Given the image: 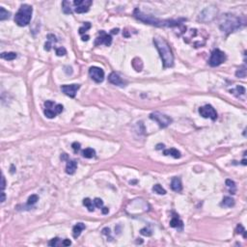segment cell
Segmentation results:
<instances>
[{"instance_id": "obj_31", "label": "cell", "mask_w": 247, "mask_h": 247, "mask_svg": "<svg viewBox=\"0 0 247 247\" xmlns=\"http://www.w3.org/2000/svg\"><path fill=\"white\" fill-rule=\"evenodd\" d=\"M90 28H91V23H90V22H84L83 26H81L80 28H79V33H80V34L85 33L86 31L89 30Z\"/></svg>"}, {"instance_id": "obj_41", "label": "cell", "mask_w": 247, "mask_h": 247, "mask_svg": "<svg viewBox=\"0 0 247 247\" xmlns=\"http://www.w3.org/2000/svg\"><path fill=\"white\" fill-rule=\"evenodd\" d=\"M72 244V241L69 239H64L63 241V245L64 246H69Z\"/></svg>"}, {"instance_id": "obj_21", "label": "cell", "mask_w": 247, "mask_h": 247, "mask_svg": "<svg viewBox=\"0 0 247 247\" xmlns=\"http://www.w3.org/2000/svg\"><path fill=\"white\" fill-rule=\"evenodd\" d=\"M222 206L227 207V208H232L235 206V200L232 197H224L223 201H222Z\"/></svg>"}, {"instance_id": "obj_12", "label": "cell", "mask_w": 247, "mask_h": 247, "mask_svg": "<svg viewBox=\"0 0 247 247\" xmlns=\"http://www.w3.org/2000/svg\"><path fill=\"white\" fill-rule=\"evenodd\" d=\"M80 88V85L78 84H71V85H63L61 87V90L65 95L69 96V98H74L76 92Z\"/></svg>"}, {"instance_id": "obj_36", "label": "cell", "mask_w": 247, "mask_h": 247, "mask_svg": "<svg viewBox=\"0 0 247 247\" xmlns=\"http://www.w3.org/2000/svg\"><path fill=\"white\" fill-rule=\"evenodd\" d=\"M140 233H141V235L146 236H152V231L150 230L149 228H143V229H142V230L140 231Z\"/></svg>"}, {"instance_id": "obj_4", "label": "cell", "mask_w": 247, "mask_h": 247, "mask_svg": "<svg viewBox=\"0 0 247 247\" xmlns=\"http://www.w3.org/2000/svg\"><path fill=\"white\" fill-rule=\"evenodd\" d=\"M33 8L30 5L22 4L15 16V22L19 26H26L30 23Z\"/></svg>"}, {"instance_id": "obj_30", "label": "cell", "mask_w": 247, "mask_h": 247, "mask_svg": "<svg viewBox=\"0 0 247 247\" xmlns=\"http://www.w3.org/2000/svg\"><path fill=\"white\" fill-rule=\"evenodd\" d=\"M38 201H39V197H38V195H35V194H33V195H31V196L28 198L27 204H28L29 206H33V205L36 204Z\"/></svg>"}, {"instance_id": "obj_38", "label": "cell", "mask_w": 247, "mask_h": 247, "mask_svg": "<svg viewBox=\"0 0 247 247\" xmlns=\"http://www.w3.org/2000/svg\"><path fill=\"white\" fill-rule=\"evenodd\" d=\"M47 41L51 42V43H56V42H57L56 37H55L54 35H52V34H48L47 35Z\"/></svg>"}, {"instance_id": "obj_11", "label": "cell", "mask_w": 247, "mask_h": 247, "mask_svg": "<svg viewBox=\"0 0 247 247\" xmlns=\"http://www.w3.org/2000/svg\"><path fill=\"white\" fill-rule=\"evenodd\" d=\"M89 74L91 78L97 83H100L104 79V72L99 67H91L89 69Z\"/></svg>"}, {"instance_id": "obj_2", "label": "cell", "mask_w": 247, "mask_h": 247, "mask_svg": "<svg viewBox=\"0 0 247 247\" xmlns=\"http://www.w3.org/2000/svg\"><path fill=\"white\" fill-rule=\"evenodd\" d=\"M134 16L136 17L137 19H139L140 21H143L147 24H151V25H155V26H177L179 25L180 22L178 20H170V19H158L156 17L152 16L151 15H147V14H144L143 12H141L139 9H135L134 10Z\"/></svg>"}, {"instance_id": "obj_14", "label": "cell", "mask_w": 247, "mask_h": 247, "mask_svg": "<svg viewBox=\"0 0 247 247\" xmlns=\"http://www.w3.org/2000/svg\"><path fill=\"white\" fill-rule=\"evenodd\" d=\"M108 81L110 83H112L113 85H116V86H125V81L122 79L121 76L116 74V72H111L108 76Z\"/></svg>"}, {"instance_id": "obj_15", "label": "cell", "mask_w": 247, "mask_h": 247, "mask_svg": "<svg viewBox=\"0 0 247 247\" xmlns=\"http://www.w3.org/2000/svg\"><path fill=\"white\" fill-rule=\"evenodd\" d=\"M171 188L172 190H174L175 192H180L183 190V184H182V180H180V178H173L172 182H171Z\"/></svg>"}, {"instance_id": "obj_22", "label": "cell", "mask_w": 247, "mask_h": 247, "mask_svg": "<svg viewBox=\"0 0 247 247\" xmlns=\"http://www.w3.org/2000/svg\"><path fill=\"white\" fill-rule=\"evenodd\" d=\"M1 58L5 59V60L11 61V60H14V59L16 58V52H2Z\"/></svg>"}, {"instance_id": "obj_48", "label": "cell", "mask_w": 247, "mask_h": 247, "mask_svg": "<svg viewBox=\"0 0 247 247\" xmlns=\"http://www.w3.org/2000/svg\"><path fill=\"white\" fill-rule=\"evenodd\" d=\"M242 164H243V165H246V160H245V159H243V160H242Z\"/></svg>"}, {"instance_id": "obj_27", "label": "cell", "mask_w": 247, "mask_h": 247, "mask_svg": "<svg viewBox=\"0 0 247 247\" xmlns=\"http://www.w3.org/2000/svg\"><path fill=\"white\" fill-rule=\"evenodd\" d=\"M226 185L228 186L229 190H230L231 194H235L236 193V183L234 180H226Z\"/></svg>"}, {"instance_id": "obj_44", "label": "cell", "mask_w": 247, "mask_h": 247, "mask_svg": "<svg viewBox=\"0 0 247 247\" xmlns=\"http://www.w3.org/2000/svg\"><path fill=\"white\" fill-rule=\"evenodd\" d=\"M89 39H90V37L88 36V35H86V36H83V37H82V41H83V42H87Z\"/></svg>"}, {"instance_id": "obj_19", "label": "cell", "mask_w": 247, "mask_h": 247, "mask_svg": "<svg viewBox=\"0 0 247 247\" xmlns=\"http://www.w3.org/2000/svg\"><path fill=\"white\" fill-rule=\"evenodd\" d=\"M82 155L85 158H92L96 155V151L92 148H87L82 151Z\"/></svg>"}, {"instance_id": "obj_28", "label": "cell", "mask_w": 247, "mask_h": 247, "mask_svg": "<svg viewBox=\"0 0 247 247\" xmlns=\"http://www.w3.org/2000/svg\"><path fill=\"white\" fill-rule=\"evenodd\" d=\"M10 12L6 11L5 8H3V7H0V20L3 21V20H5L7 19H9L10 17Z\"/></svg>"}, {"instance_id": "obj_42", "label": "cell", "mask_w": 247, "mask_h": 247, "mask_svg": "<svg viewBox=\"0 0 247 247\" xmlns=\"http://www.w3.org/2000/svg\"><path fill=\"white\" fill-rule=\"evenodd\" d=\"M102 234L103 235H106V236H109L110 235V230L108 228H104L102 230Z\"/></svg>"}, {"instance_id": "obj_17", "label": "cell", "mask_w": 247, "mask_h": 247, "mask_svg": "<svg viewBox=\"0 0 247 247\" xmlns=\"http://www.w3.org/2000/svg\"><path fill=\"white\" fill-rule=\"evenodd\" d=\"M85 225L83 224V223H77L76 224L74 229H72V236H74V238H77L79 236H80L81 234V232L83 230H85Z\"/></svg>"}, {"instance_id": "obj_26", "label": "cell", "mask_w": 247, "mask_h": 247, "mask_svg": "<svg viewBox=\"0 0 247 247\" xmlns=\"http://www.w3.org/2000/svg\"><path fill=\"white\" fill-rule=\"evenodd\" d=\"M152 191L155 192L156 194H159V195H164V194H166V190L163 188L160 184H155L154 187H152Z\"/></svg>"}, {"instance_id": "obj_13", "label": "cell", "mask_w": 247, "mask_h": 247, "mask_svg": "<svg viewBox=\"0 0 247 247\" xmlns=\"http://www.w3.org/2000/svg\"><path fill=\"white\" fill-rule=\"evenodd\" d=\"M112 44V37L110 35L106 34L104 31H100V37L97 38V40L95 42L96 46L99 44H105L106 47H109Z\"/></svg>"}, {"instance_id": "obj_10", "label": "cell", "mask_w": 247, "mask_h": 247, "mask_svg": "<svg viewBox=\"0 0 247 247\" xmlns=\"http://www.w3.org/2000/svg\"><path fill=\"white\" fill-rule=\"evenodd\" d=\"M74 5L75 6L74 11L76 13L83 14L89 11L90 6L92 5V1H90V0H75V1H74Z\"/></svg>"}, {"instance_id": "obj_47", "label": "cell", "mask_w": 247, "mask_h": 247, "mask_svg": "<svg viewBox=\"0 0 247 247\" xmlns=\"http://www.w3.org/2000/svg\"><path fill=\"white\" fill-rule=\"evenodd\" d=\"M118 32H119V29H113L112 30V33H114V34H117Z\"/></svg>"}, {"instance_id": "obj_6", "label": "cell", "mask_w": 247, "mask_h": 247, "mask_svg": "<svg viewBox=\"0 0 247 247\" xmlns=\"http://www.w3.org/2000/svg\"><path fill=\"white\" fill-rule=\"evenodd\" d=\"M150 118L152 121H155V123H158L160 127H166L172 123V119L169 116L165 115V114H162L160 112H158V111L156 112H152L150 115Z\"/></svg>"}, {"instance_id": "obj_18", "label": "cell", "mask_w": 247, "mask_h": 247, "mask_svg": "<svg viewBox=\"0 0 247 247\" xmlns=\"http://www.w3.org/2000/svg\"><path fill=\"white\" fill-rule=\"evenodd\" d=\"M163 155H171L174 158H180V152L177 149H174V148L164 150V151H163Z\"/></svg>"}, {"instance_id": "obj_25", "label": "cell", "mask_w": 247, "mask_h": 247, "mask_svg": "<svg viewBox=\"0 0 247 247\" xmlns=\"http://www.w3.org/2000/svg\"><path fill=\"white\" fill-rule=\"evenodd\" d=\"M232 94H234V95L239 97V95H244L245 94V88L242 86H236L235 89H233L230 91Z\"/></svg>"}, {"instance_id": "obj_16", "label": "cell", "mask_w": 247, "mask_h": 247, "mask_svg": "<svg viewBox=\"0 0 247 247\" xmlns=\"http://www.w3.org/2000/svg\"><path fill=\"white\" fill-rule=\"evenodd\" d=\"M76 168H77V163L74 160H69L67 162V166H66V173L69 175H72L75 173Z\"/></svg>"}, {"instance_id": "obj_3", "label": "cell", "mask_w": 247, "mask_h": 247, "mask_svg": "<svg viewBox=\"0 0 247 247\" xmlns=\"http://www.w3.org/2000/svg\"><path fill=\"white\" fill-rule=\"evenodd\" d=\"M241 19L238 17L235 16L234 15H225L222 16V19L220 20V24H219V27H220L221 31L223 33L226 34H230L234 31L238 30L239 27H241Z\"/></svg>"}, {"instance_id": "obj_8", "label": "cell", "mask_w": 247, "mask_h": 247, "mask_svg": "<svg viewBox=\"0 0 247 247\" xmlns=\"http://www.w3.org/2000/svg\"><path fill=\"white\" fill-rule=\"evenodd\" d=\"M217 15V9L215 7H207L206 9H204L203 11L201 12L200 16H199V20L203 22H208L211 21L215 16Z\"/></svg>"}, {"instance_id": "obj_46", "label": "cell", "mask_w": 247, "mask_h": 247, "mask_svg": "<svg viewBox=\"0 0 247 247\" xmlns=\"http://www.w3.org/2000/svg\"><path fill=\"white\" fill-rule=\"evenodd\" d=\"M163 147H164V145H163V144H162V145H161V144H158V146H156V149H158V150H160V149L163 148Z\"/></svg>"}, {"instance_id": "obj_40", "label": "cell", "mask_w": 247, "mask_h": 247, "mask_svg": "<svg viewBox=\"0 0 247 247\" xmlns=\"http://www.w3.org/2000/svg\"><path fill=\"white\" fill-rule=\"evenodd\" d=\"M5 186H6V180H5V177H4V176H2V184H1V188H2V191H4V189H5Z\"/></svg>"}, {"instance_id": "obj_43", "label": "cell", "mask_w": 247, "mask_h": 247, "mask_svg": "<svg viewBox=\"0 0 247 247\" xmlns=\"http://www.w3.org/2000/svg\"><path fill=\"white\" fill-rule=\"evenodd\" d=\"M2 198H1V203H3V202L5 201V199H6V196H5V192L4 191H2Z\"/></svg>"}, {"instance_id": "obj_9", "label": "cell", "mask_w": 247, "mask_h": 247, "mask_svg": "<svg viewBox=\"0 0 247 247\" xmlns=\"http://www.w3.org/2000/svg\"><path fill=\"white\" fill-rule=\"evenodd\" d=\"M199 113L203 118H210L213 121H215L217 119V113L215 109L210 104H206V105L202 106L199 108Z\"/></svg>"}, {"instance_id": "obj_34", "label": "cell", "mask_w": 247, "mask_h": 247, "mask_svg": "<svg viewBox=\"0 0 247 247\" xmlns=\"http://www.w3.org/2000/svg\"><path fill=\"white\" fill-rule=\"evenodd\" d=\"M236 234H243V236L244 238H246V234H245V230H244V228L242 227V226L241 224H238V226H236Z\"/></svg>"}, {"instance_id": "obj_39", "label": "cell", "mask_w": 247, "mask_h": 247, "mask_svg": "<svg viewBox=\"0 0 247 247\" xmlns=\"http://www.w3.org/2000/svg\"><path fill=\"white\" fill-rule=\"evenodd\" d=\"M51 47H52V43L49 41H47L46 44H44V49L47 51H49L51 49Z\"/></svg>"}, {"instance_id": "obj_37", "label": "cell", "mask_w": 247, "mask_h": 247, "mask_svg": "<svg viewBox=\"0 0 247 247\" xmlns=\"http://www.w3.org/2000/svg\"><path fill=\"white\" fill-rule=\"evenodd\" d=\"M72 148L74 149V152H77L79 150H80V144H79L78 142H74V143L72 144Z\"/></svg>"}, {"instance_id": "obj_1", "label": "cell", "mask_w": 247, "mask_h": 247, "mask_svg": "<svg viewBox=\"0 0 247 247\" xmlns=\"http://www.w3.org/2000/svg\"><path fill=\"white\" fill-rule=\"evenodd\" d=\"M154 44L156 47V49L158 50V53L160 55V58L163 63V67L166 68H171L174 65V55L171 47H170L169 44L163 39V38L156 36L154 38Z\"/></svg>"}, {"instance_id": "obj_35", "label": "cell", "mask_w": 247, "mask_h": 247, "mask_svg": "<svg viewBox=\"0 0 247 247\" xmlns=\"http://www.w3.org/2000/svg\"><path fill=\"white\" fill-rule=\"evenodd\" d=\"M94 205H95V207H97V208H102L103 206V202L102 199H100V198H96V199L94 200Z\"/></svg>"}, {"instance_id": "obj_45", "label": "cell", "mask_w": 247, "mask_h": 247, "mask_svg": "<svg viewBox=\"0 0 247 247\" xmlns=\"http://www.w3.org/2000/svg\"><path fill=\"white\" fill-rule=\"evenodd\" d=\"M108 211H109L108 208H102V213L106 214V213H108Z\"/></svg>"}, {"instance_id": "obj_29", "label": "cell", "mask_w": 247, "mask_h": 247, "mask_svg": "<svg viewBox=\"0 0 247 247\" xmlns=\"http://www.w3.org/2000/svg\"><path fill=\"white\" fill-rule=\"evenodd\" d=\"M48 245L49 246H61V245H63V241H61L60 238H52L49 242H48Z\"/></svg>"}, {"instance_id": "obj_20", "label": "cell", "mask_w": 247, "mask_h": 247, "mask_svg": "<svg viewBox=\"0 0 247 247\" xmlns=\"http://www.w3.org/2000/svg\"><path fill=\"white\" fill-rule=\"evenodd\" d=\"M170 226L173 228H178V229L180 228L182 229L183 224V221L179 219V217H173L172 220L170 221Z\"/></svg>"}, {"instance_id": "obj_5", "label": "cell", "mask_w": 247, "mask_h": 247, "mask_svg": "<svg viewBox=\"0 0 247 247\" xmlns=\"http://www.w3.org/2000/svg\"><path fill=\"white\" fill-rule=\"evenodd\" d=\"M44 106H46V109H44V113L48 119H52V118H54L57 114H60L64 108L62 104H55L53 102H51V100H47V102H44Z\"/></svg>"}, {"instance_id": "obj_33", "label": "cell", "mask_w": 247, "mask_h": 247, "mask_svg": "<svg viewBox=\"0 0 247 247\" xmlns=\"http://www.w3.org/2000/svg\"><path fill=\"white\" fill-rule=\"evenodd\" d=\"M67 54V50L65 47H58L56 48V55L57 56H64Z\"/></svg>"}, {"instance_id": "obj_32", "label": "cell", "mask_w": 247, "mask_h": 247, "mask_svg": "<svg viewBox=\"0 0 247 247\" xmlns=\"http://www.w3.org/2000/svg\"><path fill=\"white\" fill-rule=\"evenodd\" d=\"M236 75L238 76V77H241V78L245 77V76H246V69H245V67H241V69H238V71L236 72Z\"/></svg>"}, {"instance_id": "obj_24", "label": "cell", "mask_w": 247, "mask_h": 247, "mask_svg": "<svg viewBox=\"0 0 247 247\" xmlns=\"http://www.w3.org/2000/svg\"><path fill=\"white\" fill-rule=\"evenodd\" d=\"M62 10H63V12L65 14H72V8H71V2L67 1V0H65V1L62 2Z\"/></svg>"}, {"instance_id": "obj_7", "label": "cell", "mask_w": 247, "mask_h": 247, "mask_svg": "<svg viewBox=\"0 0 247 247\" xmlns=\"http://www.w3.org/2000/svg\"><path fill=\"white\" fill-rule=\"evenodd\" d=\"M225 61H226V54L224 52L221 51L220 49H214L213 52H211L208 64H210L211 67H217V66L224 63Z\"/></svg>"}, {"instance_id": "obj_23", "label": "cell", "mask_w": 247, "mask_h": 247, "mask_svg": "<svg viewBox=\"0 0 247 247\" xmlns=\"http://www.w3.org/2000/svg\"><path fill=\"white\" fill-rule=\"evenodd\" d=\"M83 205L88 208L89 211H94V210H95V205H94L93 201L91 199H89V198H85L83 200Z\"/></svg>"}]
</instances>
